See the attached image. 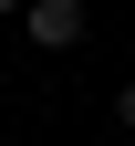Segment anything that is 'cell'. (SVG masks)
Here are the masks:
<instances>
[{
  "label": "cell",
  "mask_w": 135,
  "mask_h": 146,
  "mask_svg": "<svg viewBox=\"0 0 135 146\" xmlns=\"http://www.w3.org/2000/svg\"><path fill=\"white\" fill-rule=\"evenodd\" d=\"M21 42L31 52H73V42H83V0H31V11H21Z\"/></svg>",
  "instance_id": "obj_1"
},
{
  "label": "cell",
  "mask_w": 135,
  "mask_h": 146,
  "mask_svg": "<svg viewBox=\"0 0 135 146\" xmlns=\"http://www.w3.org/2000/svg\"><path fill=\"white\" fill-rule=\"evenodd\" d=\"M114 125H125V136H135V84H114Z\"/></svg>",
  "instance_id": "obj_2"
},
{
  "label": "cell",
  "mask_w": 135,
  "mask_h": 146,
  "mask_svg": "<svg viewBox=\"0 0 135 146\" xmlns=\"http://www.w3.org/2000/svg\"><path fill=\"white\" fill-rule=\"evenodd\" d=\"M21 11H31V0H0V31H11V21H21Z\"/></svg>",
  "instance_id": "obj_3"
},
{
  "label": "cell",
  "mask_w": 135,
  "mask_h": 146,
  "mask_svg": "<svg viewBox=\"0 0 135 146\" xmlns=\"http://www.w3.org/2000/svg\"><path fill=\"white\" fill-rule=\"evenodd\" d=\"M0 42H11V31H0Z\"/></svg>",
  "instance_id": "obj_4"
}]
</instances>
